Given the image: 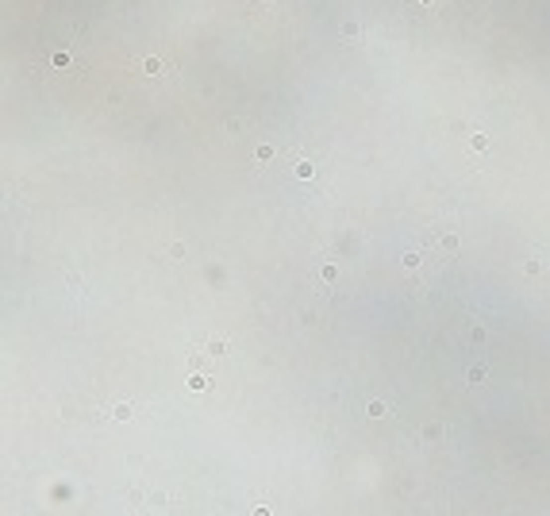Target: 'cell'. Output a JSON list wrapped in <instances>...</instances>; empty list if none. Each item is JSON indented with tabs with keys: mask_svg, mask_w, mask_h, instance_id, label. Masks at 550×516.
Listing matches in <instances>:
<instances>
[{
	"mask_svg": "<svg viewBox=\"0 0 550 516\" xmlns=\"http://www.w3.org/2000/svg\"><path fill=\"white\" fill-rule=\"evenodd\" d=\"M208 385H212V378H208V374H200V370H192V374H188V389H208Z\"/></svg>",
	"mask_w": 550,
	"mask_h": 516,
	"instance_id": "1",
	"label": "cell"
},
{
	"mask_svg": "<svg viewBox=\"0 0 550 516\" xmlns=\"http://www.w3.org/2000/svg\"><path fill=\"white\" fill-rule=\"evenodd\" d=\"M465 378H469L473 385H481L485 378H489V366H485V362H477V366H469V374H465Z\"/></svg>",
	"mask_w": 550,
	"mask_h": 516,
	"instance_id": "2",
	"label": "cell"
},
{
	"mask_svg": "<svg viewBox=\"0 0 550 516\" xmlns=\"http://www.w3.org/2000/svg\"><path fill=\"white\" fill-rule=\"evenodd\" d=\"M366 413L373 416V420H385V416H389V405H385V401H369V409H366Z\"/></svg>",
	"mask_w": 550,
	"mask_h": 516,
	"instance_id": "3",
	"label": "cell"
},
{
	"mask_svg": "<svg viewBox=\"0 0 550 516\" xmlns=\"http://www.w3.org/2000/svg\"><path fill=\"white\" fill-rule=\"evenodd\" d=\"M112 416H116V420H131V416H135V409H131L127 401H119L116 409H112Z\"/></svg>",
	"mask_w": 550,
	"mask_h": 516,
	"instance_id": "4",
	"label": "cell"
},
{
	"mask_svg": "<svg viewBox=\"0 0 550 516\" xmlns=\"http://www.w3.org/2000/svg\"><path fill=\"white\" fill-rule=\"evenodd\" d=\"M469 147H473V150H485V147H489V135H485V131H473V135H469Z\"/></svg>",
	"mask_w": 550,
	"mask_h": 516,
	"instance_id": "5",
	"label": "cell"
},
{
	"mask_svg": "<svg viewBox=\"0 0 550 516\" xmlns=\"http://www.w3.org/2000/svg\"><path fill=\"white\" fill-rule=\"evenodd\" d=\"M254 158H258V166H262V162H270V158H274V143H262Z\"/></svg>",
	"mask_w": 550,
	"mask_h": 516,
	"instance_id": "6",
	"label": "cell"
},
{
	"mask_svg": "<svg viewBox=\"0 0 550 516\" xmlns=\"http://www.w3.org/2000/svg\"><path fill=\"white\" fill-rule=\"evenodd\" d=\"M543 266H547V251L539 254V258H531V262H527V274H531V278H535L539 270H543Z\"/></svg>",
	"mask_w": 550,
	"mask_h": 516,
	"instance_id": "7",
	"label": "cell"
},
{
	"mask_svg": "<svg viewBox=\"0 0 550 516\" xmlns=\"http://www.w3.org/2000/svg\"><path fill=\"white\" fill-rule=\"evenodd\" d=\"M420 262H423V254H420V251H408V254H404V266H408V270H416Z\"/></svg>",
	"mask_w": 550,
	"mask_h": 516,
	"instance_id": "8",
	"label": "cell"
},
{
	"mask_svg": "<svg viewBox=\"0 0 550 516\" xmlns=\"http://www.w3.org/2000/svg\"><path fill=\"white\" fill-rule=\"evenodd\" d=\"M439 435H443V428H439V424H427V428H423V439H439Z\"/></svg>",
	"mask_w": 550,
	"mask_h": 516,
	"instance_id": "9",
	"label": "cell"
},
{
	"mask_svg": "<svg viewBox=\"0 0 550 516\" xmlns=\"http://www.w3.org/2000/svg\"><path fill=\"white\" fill-rule=\"evenodd\" d=\"M223 351H227V343H223V339H212V343H208V354H223Z\"/></svg>",
	"mask_w": 550,
	"mask_h": 516,
	"instance_id": "10",
	"label": "cell"
},
{
	"mask_svg": "<svg viewBox=\"0 0 550 516\" xmlns=\"http://www.w3.org/2000/svg\"><path fill=\"white\" fill-rule=\"evenodd\" d=\"M469 339H473V343H485V327L473 324V327H469Z\"/></svg>",
	"mask_w": 550,
	"mask_h": 516,
	"instance_id": "11",
	"label": "cell"
},
{
	"mask_svg": "<svg viewBox=\"0 0 550 516\" xmlns=\"http://www.w3.org/2000/svg\"><path fill=\"white\" fill-rule=\"evenodd\" d=\"M296 174H300V177H312V162H296Z\"/></svg>",
	"mask_w": 550,
	"mask_h": 516,
	"instance_id": "12",
	"label": "cell"
},
{
	"mask_svg": "<svg viewBox=\"0 0 550 516\" xmlns=\"http://www.w3.org/2000/svg\"><path fill=\"white\" fill-rule=\"evenodd\" d=\"M250 516H270V505H258V509H254Z\"/></svg>",
	"mask_w": 550,
	"mask_h": 516,
	"instance_id": "13",
	"label": "cell"
}]
</instances>
